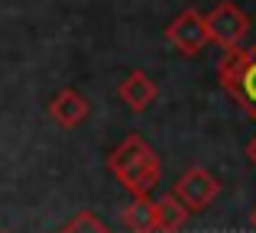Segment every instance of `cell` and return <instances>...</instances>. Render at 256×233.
<instances>
[{"label": "cell", "instance_id": "cell-1", "mask_svg": "<svg viewBox=\"0 0 256 233\" xmlns=\"http://www.w3.org/2000/svg\"><path fill=\"white\" fill-rule=\"evenodd\" d=\"M107 172L130 191L133 198L150 195L162 178V162H159L156 149L146 143L143 136H126L124 143H117L107 156Z\"/></svg>", "mask_w": 256, "mask_h": 233}, {"label": "cell", "instance_id": "cell-2", "mask_svg": "<svg viewBox=\"0 0 256 233\" xmlns=\"http://www.w3.org/2000/svg\"><path fill=\"white\" fill-rule=\"evenodd\" d=\"M218 78L227 94L237 97V104L256 120V42L250 49L224 52L218 62Z\"/></svg>", "mask_w": 256, "mask_h": 233}, {"label": "cell", "instance_id": "cell-3", "mask_svg": "<svg viewBox=\"0 0 256 233\" xmlns=\"http://www.w3.org/2000/svg\"><path fill=\"white\" fill-rule=\"evenodd\" d=\"M204 26H208V39L218 42L224 52L244 49V39L250 32V16L240 10L237 3H218L211 13H204Z\"/></svg>", "mask_w": 256, "mask_h": 233}, {"label": "cell", "instance_id": "cell-4", "mask_svg": "<svg viewBox=\"0 0 256 233\" xmlns=\"http://www.w3.org/2000/svg\"><path fill=\"white\" fill-rule=\"evenodd\" d=\"M172 195L178 198L182 204H185L188 214H201V211H208L214 204V198L220 195V182L211 175L208 169H201V165H192V169L182 172V178L175 182Z\"/></svg>", "mask_w": 256, "mask_h": 233}, {"label": "cell", "instance_id": "cell-5", "mask_svg": "<svg viewBox=\"0 0 256 233\" xmlns=\"http://www.w3.org/2000/svg\"><path fill=\"white\" fill-rule=\"evenodd\" d=\"M166 39L169 45H175V52L182 55H198L211 39H208V26H204V16L198 10H182L178 16L166 26Z\"/></svg>", "mask_w": 256, "mask_h": 233}, {"label": "cell", "instance_id": "cell-6", "mask_svg": "<svg viewBox=\"0 0 256 233\" xmlns=\"http://www.w3.org/2000/svg\"><path fill=\"white\" fill-rule=\"evenodd\" d=\"M91 114V104L84 94H78L75 88H62L56 97L49 101V117L56 120L62 130H75L78 123H84Z\"/></svg>", "mask_w": 256, "mask_h": 233}, {"label": "cell", "instance_id": "cell-7", "mask_svg": "<svg viewBox=\"0 0 256 233\" xmlns=\"http://www.w3.org/2000/svg\"><path fill=\"white\" fill-rule=\"evenodd\" d=\"M117 97L126 104V107L133 110V114H143L150 104H156V97H159V88H156V81H152L150 75H146L143 68H133L130 75L120 81V88H117Z\"/></svg>", "mask_w": 256, "mask_h": 233}, {"label": "cell", "instance_id": "cell-8", "mask_svg": "<svg viewBox=\"0 0 256 233\" xmlns=\"http://www.w3.org/2000/svg\"><path fill=\"white\" fill-rule=\"evenodd\" d=\"M120 224L130 233H156V201L150 195H140L120 211Z\"/></svg>", "mask_w": 256, "mask_h": 233}, {"label": "cell", "instance_id": "cell-9", "mask_svg": "<svg viewBox=\"0 0 256 233\" xmlns=\"http://www.w3.org/2000/svg\"><path fill=\"white\" fill-rule=\"evenodd\" d=\"M188 217L192 214L185 211V204H182L172 191L156 201V233H178L188 224Z\"/></svg>", "mask_w": 256, "mask_h": 233}, {"label": "cell", "instance_id": "cell-10", "mask_svg": "<svg viewBox=\"0 0 256 233\" xmlns=\"http://www.w3.org/2000/svg\"><path fill=\"white\" fill-rule=\"evenodd\" d=\"M56 233H114V230L107 227L98 214H91V211H78V214L72 217L68 224H62Z\"/></svg>", "mask_w": 256, "mask_h": 233}, {"label": "cell", "instance_id": "cell-11", "mask_svg": "<svg viewBox=\"0 0 256 233\" xmlns=\"http://www.w3.org/2000/svg\"><path fill=\"white\" fill-rule=\"evenodd\" d=\"M246 159H250V162L256 165V136L250 139V143H246Z\"/></svg>", "mask_w": 256, "mask_h": 233}, {"label": "cell", "instance_id": "cell-12", "mask_svg": "<svg viewBox=\"0 0 256 233\" xmlns=\"http://www.w3.org/2000/svg\"><path fill=\"white\" fill-rule=\"evenodd\" d=\"M253 227H256V211H253Z\"/></svg>", "mask_w": 256, "mask_h": 233}]
</instances>
